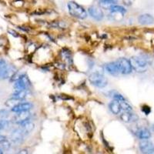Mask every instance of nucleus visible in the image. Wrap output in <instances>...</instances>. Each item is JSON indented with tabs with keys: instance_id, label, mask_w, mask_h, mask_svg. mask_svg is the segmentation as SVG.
Listing matches in <instances>:
<instances>
[{
	"instance_id": "nucleus-2",
	"label": "nucleus",
	"mask_w": 154,
	"mask_h": 154,
	"mask_svg": "<svg viewBox=\"0 0 154 154\" xmlns=\"http://www.w3.org/2000/svg\"><path fill=\"white\" fill-rule=\"evenodd\" d=\"M68 9L69 14L77 19H84L87 17V12H86V9L73 1L69 2Z\"/></svg>"
},
{
	"instance_id": "nucleus-13",
	"label": "nucleus",
	"mask_w": 154,
	"mask_h": 154,
	"mask_svg": "<svg viewBox=\"0 0 154 154\" xmlns=\"http://www.w3.org/2000/svg\"><path fill=\"white\" fill-rule=\"evenodd\" d=\"M120 118L125 123H131L138 119V116L137 115L131 113V112H127V111H124L121 114Z\"/></svg>"
},
{
	"instance_id": "nucleus-1",
	"label": "nucleus",
	"mask_w": 154,
	"mask_h": 154,
	"mask_svg": "<svg viewBox=\"0 0 154 154\" xmlns=\"http://www.w3.org/2000/svg\"><path fill=\"white\" fill-rule=\"evenodd\" d=\"M132 68L138 72H146L152 63L150 57L146 55L133 56L130 60Z\"/></svg>"
},
{
	"instance_id": "nucleus-17",
	"label": "nucleus",
	"mask_w": 154,
	"mask_h": 154,
	"mask_svg": "<svg viewBox=\"0 0 154 154\" xmlns=\"http://www.w3.org/2000/svg\"><path fill=\"white\" fill-rule=\"evenodd\" d=\"M137 137L140 140H148L151 137V133L149 132V130H148L146 128H143V129H140L136 133Z\"/></svg>"
},
{
	"instance_id": "nucleus-28",
	"label": "nucleus",
	"mask_w": 154,
	"mask_h": 154,
	"mask_svg": "<svg viewBox=\"0 0 154 154\" xmlns=\"http://www.w3.org/2000/svg\"><path fill=\"white\" fill-rule=\"evenodd\" d=\"M25 150H21L20 152H19V153H28V152H24Z\"/></svg>"
},
{
	"instance_id": "nucleus-18",
	"label": "nucleus",
	"mask_w": 154,
	"mask_h": 154,
	"mask_svg": "<svg viewBox=\"0 0 154 154\" xmlns=\"http://www.w3.org/2000/svg\"><path fill=\"white\" fill-rule=\"evenodd\" d=\"M116 0H101L100 1V7L104 9H109V10L114 5H116Z\"/></svg>"
},
{
	"instance_id": "nucleus-24",
	"label": "nucleus",
	"mask_w": 154,
	"mask_h": 154,
	"mask_svg": "<svg viewBox=\"0 0 154 154\" xmlns=\"http://www.w3.org/2000/svg\"><path fill=\"white\" fill-rule=\"evenodd\" d=\"M112 97L115 100H117V101H119V102L124 101V100H125L124 97H123L122 95L119 94V93H113V94L112 95Z\"/></svg>"
},
{
	"instance_id": "nucleus-21",
	"label": "nucleus",
	"mask_w": 154,
	"mask_h": 154,
	"mask_svg": "<svg viewBox=\"0 0 154 154\" xmlns=\"http://www.w3.org/2000/svg\"><path fill=\"white\" fill-rule=\"evenodd\" d=\"M119 103H120V106L122 110L127 111V112H132L133 109H132L131 106L127 102H126V100H124V101H121L119 102Z\"/></svg>"
},
{
	"instance_id": "nucleus-10",
	"label": "nucleus",
	"mask_w": 154,
	"mask_h": 154,
	"mask_svg": "<svg viewBox=\"0 0 154 154\" xmlns=\"http://www.w3.org/2000/svg\"><path fill=\"white\" fill-rule=\"evenodd\" d=\"M32 108V103H22L21 102L16 106H15L14 107H12V111L17 113V112H23V111L30 110Z\"/></svg>"
},
{
	"instance_id": "nucleus-4",
	"label": "nucleus",
	"mask_w": 154,
	"mask_h": 154,
	"mask_svg": "<svg viewBox=\"0 0 154 154\" xmlns=\"http://www.w3.org/2000/svg\"><path fill=\"white\" fill-rule=\"evenodd\" d=\"M115 62L116 63V65H117L119 74L127 75V74L131 73L133 68L131 66L130 60H126L125 58H120V59H119V60Z\"/></svg>"
},
{
	"instance_id": "nucleus-20",
	"label": "nucleus",
	"mask_w": 154,
	"mask_h": 154,
	"mask_svg": "<svg viewBox=\"0 0 154 154\" xmlns=\"http://www.w3.org/2000/svg\"><path fill=\"white\" fill-rule=\"evenodd\" d=\"M19 103H21V100L12 97V98L9 99V100H8L7 101H6V103H5V105L7 106L8 107L12 108V107H14L15 106H16L17 104H19Z\"/></svg>"
},
{
	"instance_id": "nucleus-29",
	"label": "nucleus",
	"mask_w": 154,
	"mask_h": 154,
	"mask_svg": "<svg viewBox=\"0 0 154 154\" xmlns=\"http://www.w3.org/2000/svg\"><path fill=\"white\" fill-rule=\"evenodd\" d=\"M3 151H2V150H1V149H0V154H2V153H3Z\"/></svg>"
},
{
	"instance_id": "nucleus-26",
	"label": "nucleus",
	"mask_w": 154,
	"mask_h": 154,
	"mask_svg": "<svg viewBox=\"0 0 154 154\" xmlns=\"http://www.w3.org/2000/svg\"><path fill=\"white\" fill-rule=\"evenodd\" d=\"M8 32H9V33H10L11 35H13V36H15V37H17L18 35H18L17 32H15L14 30L9 29V30H8Z\"/></svg>"
},
{
	"instance_id": "nucleus-5",
	"label": "nucleus",
	"mask_w": 154,
	"mask_h": 154,
	"mask_svg": "<svg viewBox=\"0 0 154 154\" xmlns=\"http://www.w3.org/2000/svg\"><path fill=\"white\" fill-rule=\"evenodd\" d=\"M16 71V69L13 66L3 65L0 66V79H5L8 78H12Z\"/></svg>"
},
{
	"instance_id": "nucleus-27",
	"label": "nucleus",
	"mask_w": 154,
	"mask_h": 154,
	"mask_svg": "<svg viewBox=\"0 0 154 154\" xmlns=\"http://www.w3.org/2000/svg\"><path fill=\"white\" fill-rule=\"evenodd\" d=\"M4 63H5V62H4L3 60H0V66L3 65Z\"/></svg>"
},
{
	"instance_id": "nucleus-8",
	"label": "nucleus",
	"mask_w": 154,
	"mask_h": 154,
	"mask_svg": "<svg viewBox=\"0 0 154 154\" xmlns=\"http://www.w3.org/2000/svg\"><path fill=\"white\" fill-rule=\"evenodd\" d=\"M30 117H31V113H30L29 110L17 112V115L14 118L15 123L21 125L29 120Z\"/></svg>"
},
{
	"instance_id": "nucleus-11",
	"label": "nucleus",
	"mask_w": 154,
	"mask_h": 154,
	"mask_svg": "<svg viewBox=\"0 0 154 154\" xmlns=\"http://www.w3.org/2000/svg\"><path fill=\"white\" fill-rule=\"evenodd\" d=\"M104 69L109 74L114 75V76H117L118 75H119V69H118L117 65H116V62H111V63L106 64L104 66Z\"/></svg>"
},
{
	"instance_id": "nucleus-19",
	"label": "nucleus",
	"mask_w": 154,
	"mask_h": 154,
	"mask_svg": "<svg viewBox=\"0 0 154 154\" xmlns=\"http://www.w3.org/2000/svg\"><path fill=\"white\" fill-rule=\"evenodd\" d=\"M27 90L28 89H22V90H16L13 94H12V97L13 98L18 99V100H23L25 99L27 96Z\"/></svg>"
},
{
	"instance_id": "nucleus-7",
	"label": "nucleus",
	"mask_w": 154,
	"mask_h": 154,
	"mask_svg": "<svg viewBox=\"0 0 154 154\" xmlns=\"http://www.w3.org/2000/svg\"><path fill=\"white\" fill-rule=\"evenodd\" d=\"M140 149L143 153H154V145L150 141H148L147 140H144L140 143Z\"/></svg>"
},
{
	"instance_id": "nucleus-6",
	"label": "nucleus",
	"mask_w": 154,
	"mask_h": 154,
	"mask_svg": "<svg viewBox=\"0 0 154 154\" xmlns=\"http://www.w3.org/2000/svg\"><path fill=\"white\" fill-rule=\"evenodd\" d=\"M29 80L28 77L26 75H22V76L15 81L14 89L16 90H22V89H28L29 86Z\"/></svg>"
},
{
	"instance_id": "nucleus-3",
	"label": "nucleus",
	"mask_w": 154,
	"mask_h": 154,
	"mask_svg": "<svg viewBox=\"0 0 154 154\" xmlns=\"http://www.w3.org/2000/svg\"><path fill=\"white\" fill-rule=\"evenodd\" d=\"M89 80L92 84L99 88H104L108 84L106 77L100 72H95L89 75Z\"/></svg>"
},
{
	"instance_id": "nucleus-14",
	"label": "nucleus",
	"mask_w": 154,
	"mask_h": 154,
	"mask_svg": "<svg viewBox=\"0 0 154 154\" xmlns=\"http://www.w3.org/2000/svg\"><path fill=\"white\" fill-rule=\"evenodd\" d=\"M138 21L142 25H150L154 23V18L149 14H143L139 16Z\"/></svg>"
},
{
	"instance_id": "nucleus-25",
	"label": "nucleus",
	"mask_w": 154,
	"mask_h": 154,
	"mask_svg": "<svg viewBox=\"0 0 154 154\" xmlns=\"http://www.w3.org/2000/svg\"><path fill=\"white\" fill-rule=\"evenodd\" d=\"M142 111L144 112V114H146V115H149L151 112V109L149 106L144 105L142 106Z\"/></svg>"
},
{
	"instance_id": "nucleus-22",
	"label": "nucleus",
	"mask_w": 154,
	"mask_h": 154,
	"mask_svg": "<svg viewBox=\"0 0 154 154\" xmlns=\"http://www.w3.org/2000/svg\"><path fill=\"white\" fill-rule=\"evenodd\" d=\"M11 145H10V143L9 141H7L6 140H4L0 142V149L2 151H5V150H8V149L10 148Z\"/></svg>"
},
{
	"instance_id": "nucleus-12",
	"label": "nucleus",
	"mask_w": 154,
	"mask_h": 154,
	"mask_svg": "<svg viewBox=\"0 0 154 154\" xmlns=\"http://www.w3.org/2000/svg\"><path fill=\"white\" fill-rule=\"evenodd\" d=\"M25 135L23 133L20 128L17 129V130H15L14 131L12 132V134H11V140H12V142L16 143H22L24 138Z\"/></svg>"
},
{
	"instance_id": "nucleus-23",
	"label": "nucleus",
	"mask_w": 154,
	"mask_h": 154,
	"mask_svg": "<svg viewBox=\"0 0 154 154\" xmlns=\"http://www.w3.org/2000/svg\"><path fill=\"white\" fill-rule=\"evenodd\" d=\"M110 11H114V12H122V13H125L126 12V9L123 6H120V5H114L112 8L110 9Z\"/></svg>"
},
{
	"instance_id": "nucleus-16",
	"label": "nucleus",
	"mask_w": 154,
	"mask_h": 154,
	"mask_svg": "<svg viewBox=\"0 0 154 154\" xmlns=\"http://www.w3.org/2000/svg\"><path fill=\"white\" fill-rule=\"evenodd\" d=\"M109 108L110 109L111 112H112L115 115H117V114H119L121 112V106H120V103L119 101H117V100H114L113 101H112L109 105Z\"/></svg>"
},
{
	"instance_id": "nucleus-15",
	"label": "nucleus",
	"mask_w": 154,
	"mask_h": 154,
	"mask_svg": "<svg viewBox=\"0 0 154 154\" xmlns=\"http://www.w3.org/2000/svg\"><path fill=\"white\" fill-rule=\"evenodd\" d=\"M34 127H35V125H34L33 123L29 122V121H27L26 123L21 124L20 130L23 131V133H24L25 136H26V135H28L29 133H30L32 130H33Z\"/></svg>"
},
{
	"instance_id": "nucleus-9",
	"label": "nucleus",
	"mask_w": 154,
	"mask_h": 154,
	"mask_svg": "<svg viewBox=\"0 0 154 154\" xmlns=\"http://www.w3.org/2000/svg\"><path fill=\"white\" fill-rule=\"evenodd\" d=\"M89 13L93 17V19L97 20V21H100L103 19V12L100 9V8L96 7V6H91L89 8Z\"/></svg>"
}]
</instances>
